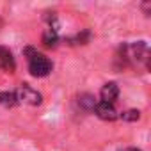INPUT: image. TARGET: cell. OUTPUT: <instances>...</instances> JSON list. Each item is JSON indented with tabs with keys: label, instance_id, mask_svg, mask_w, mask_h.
<instances>
[{
	"label": "cell",
	"instance_id": "6da1fadb",
	"mask_svg": "<svg viewBox=\"0 0 151 151\" xmlns=\"http://www.w3.org/2000/svg\"><path fill=\"white\" fill-rule=\"evenodd\" d=\"M149 46L146 41H135V43H124L119 46L116 53V66L119 69L124 68H144L149 69Z\"/></svg>",
	"mask_w": 151,
	"mask_h": 151
},
{
	"label": "cell",
	"instance_id": "7a4b0ae2",
	"mask_svg": "<svg viewBox=\"0 0 151 151\" xmlns=\"http://www.w3.org/2000/svg\"><path fill=\"white\" fill-rule=\"evenodd\" d=\"M23 55L27 59V66H29V73L36 78H45L52 73L53 69V62L41 52H37L34 46H27L23 50Z\"/></svg>",
	"mask_w": 151,
	"mask_h": 151
},
{
	"label": "cell",
	"instance_id": "3957f363",
	"mask_svg": "<svg viewBox=\"0 0 151 151\" xmlns=\"http://www.w3.org/2000/svg\"><path fill=\"white\" fill-rule=\"evenodd\" d=\"M16 98H18V103H25V105H32V107H37L43 103V96L39 91H36L34 87H30L29 84H22L16 91H14Z\"/></svg>",
	"mask_w": 151,
	"mask_h": 151
},
{
	"label": "cell",
	"instance_id": "277c9868",
	"mask_svg": "<svg viewBox=\"0 0 151 151\" xmlns=\"http://www.w3.org/2000/svg\"><path fill=\"white\" fill-rule=\"evenodd\" d=\"M94 114L103 119V121H116L119 117V112L116 110V107L112 103H105V101H98L94 107Z\"/></svg>",
	"mask_w": 151,
	"mask_h": 151
},
{
	"label": "cell",
	"instance_id": "5b68a950",
	"mask_svg": "<svg viewBox=\"0 0 151 151\" xmlns=\"http://www.w3.org/2000/svg\"><path fill=\"white\" fill-rule=\"evenodd\" d=\"M100 98H101L100 101H105V103H112L114 105V101L119 98V86L116 82L103 84L101 89H100Z\"/></svg>",
	"mask_w": 151,
	"mask_h": 151
},
{
	"label": "cell",
	"instance_id": "8992f818",
	"mask_svg": "<svg viewBox=\"0 0 151 151\" xmlns=\"http://www.w3.org/2000/svg\"><path fill=\"white\" fill-rule=\"evenodd\" d=\"M0 69H4L7 73H14L16 69V60H14L13 52L2 45H0Z\"/></svg>",
	"mask_w": 151,
	"mask_h": 151
},
{
	"label": "cell",
	"instance_id": "52a82bcc",
	"mask_svg": "<svg viewBox=\"0 0 151 151\" xmlns=\"http://www.w3.org/2000/svg\"><path fill=\"white\" fill-rule=\"evenodd\" d=\"M77 103H78L80 110H84V112H94V107H96L98 100L94 98V94L84 93V94H80V96L77 98Z\"/></svg>",
	"mask_w": 151,
	"mask_h": 151
},
{
	"label": "cell",
	"instance_id": "ba28073f",
	"mask_svg": "<svg viewBox=\"0 0 151 151\" xmlns=\"http://www.w3.org/2000/svg\"><path fill=\"white\" fill-rule=\"evenodd\" d=\"M41 41H43V45L46 48H57L60 37H59V34H57L55 29H46L45 34H43V37H41Z\"/></svg>",
	"mask_w": 151,
	"mask_h": 151
},
{
	"label": "cell",
	"instance_id": "9c48e42d",
	"mask_svg": "<svg viewBox=\"0 0 151 151\" xmlns=\"http://www.w3.org/2000/svg\"><path fill=\"white\" fill-rule=\"evenodd\" d=\"M0 105L6 107V109H13V107L20 105L14 91H2V93H0Z\"/></svg>",
	"mask_w": 151,
	"mask_h": 151
},
{
	"label": "cell",
	"instance_id": "30bf717a",
	"mask_svg": "<svg viewBox=\"0 0 151 151\" xmlns=\"http://www.w3.org/2000/svg\"><path fill=\"white\" fill-rule=\"evenodd\" d=\"M91 39V32L89 30H84L82 34H77V36H73V37H68L66 43L68 45H87Z\"/></svg>",
	"mask_w": 151,
	"mask_h": 151
},
{
	"label": "cell",
	"instance_id": "8fae6325",
	"mask_svg": "<svg viewBox=\"0 0 151 151\" xmlns=\"http://www.w3.org/2000/svg\"><path fill=\"white\" fill-rule=\"evenodd\" d=\"M119 117H121L123 121H126V123H135V121L140 119V110H137V109H130V110L121 112Z\"/></svg>",
	"mask_w": 151,
	"mask_h": 151
},
{
	"label": "cell",
	"instance_id": "7c38bea8",
	"mask_svg": "<svg viewBox=\"0 0 151 151\" xmlns=\"http://www.w3.org/2000/svg\"><path fill=\"white\" fill-rule=\"evenodd\" d=\"M149 6H151L149 2H144V4H142V9L146 11V16H149Z\"/></svg>",
	"mask_w": 151,
	"mask_h": 151
},
{
	"label": "cell",
	"instance_id": "4fadbf2b",
	"mask_svg": "<svg viewBox=\"0 0 151 151\" xmlns=\"http://www.w3.org/2000/svg\"><path fill=\"white\" fill-rule=\"evenodd\" d=\"M124 151H142V149H139V147H128V149H124Z\"/></svg>",
	"mask_w": 151,
	"mask_h": 151
}]
</instances>
